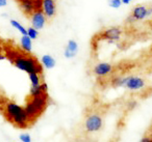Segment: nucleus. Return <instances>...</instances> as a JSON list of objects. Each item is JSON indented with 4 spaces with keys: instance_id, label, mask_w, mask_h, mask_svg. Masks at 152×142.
<instances>
[{
    "instance_id": "obj_15",
    "label": "nucleus",
    "mask_w": 152,
    "mask_h": 142,
    "mask_svg": "<svg viewBox=\"0 0 152 142\" xmlns=\"http://www.w3.org/2000/svg\"><path fill=\"white\" fill-rule=\"evenodd\" d=\"M21 47L27 54H29V52L32 49V42L27 36H22L21 38Z\"/></svg>"
},
{
    "instance_id": "obj_1",
    "label": "nucleus",
    "mask_w": 152,
    "mask_h": 142,
    "mask_svg": "<svg viewBox=\"0 0 152 142\" xmlns=\"http://www.w3.org/2000/svg\"><path fill=\"white\" fill-rule=\"evenodd\" d=\"M4 112L7 119L17 127L24 129L29 125V119H28L23 107L15 104V103L9 102L5 105Z\"/></svg>"
},
{
    "instance_id": "obj_22",
    "label": "nucleus",
    "mask_w": 152,
    "mask_h": 142,
    "mask_svg": "<svg viewBox=\"0 0 152 142\" xmlns=\"http://www.w3.org/2000/svg\"><path fill=\"white\" fill-rule=\"evenodd\" d=\"M19 139L22 142H31V137H30L29 134H21Z\"/></svg>"
},
{
    "instance_id": "obj_7",
    "label": "nucleus",
    "mask_w": 152,
    "mask_h": 142,
    "mask_svg": "<svg viewBox=\"0 0 152 142\" xmlns=\"http://www.w3.org/2000/svg\"><path fill=\"white\" fill-rule=\"evenodd\" d=\"M114 71V67L108 62H99L93 67V73L97 77H104Z\"/></svg>"
},
{
    "instance_id": "obj_27",
    "label": "nucleus",
    "mask_w": 152,
    "mask_h": 142,
    "mask_svg": "<svg viewBox=\"0 0 152 142\" xmlns=\"http://www.w3.org/2000/svg\"><path fill=\"white\" fill-rule=\"evenodd\" d=\"M121 2H122V4H129L131 1L130 0H121Z\"/></svg>"
},
{
    "instance_id": "obj_14",
    "label": "nucleus",
    "mask_w": 152,
    "mask_h": 142,
    "mask_svg": "<svg viewBox=\"0 0 152 142\" xmlns=\"http://www.w3.org/2000/svg\"><path fill=\"white\" fill-rule=\"evenodd\" d=\"M41 60H42V64L45 67V69H48V70L53 69L55 67V64H56V61H55L54 57L49 54L44 55Z\"/></svg>"
},
{
    "instance_id": "obj_28",
    "label": "nucleus",
    "mask_w": 152,
    "mask_h": 142,
    "mask_svg": "<svg viewBox=\"0 0 152 142\" xmlns=\"http://www.w3.org/2000/svg\"><path fill=\"white\" fill-rule=\"evenodd\" d=\"M5 58V56H3L2 54H0V60H2V59H4Z\"/></svg>"
},
{
    "instance_id": "obj_25",
    "label": "nucleus",
    "mask_w": 152,
    "mask_h": 142,
    "mask_svg": "<svg viewBox=\"0 0 152 142\" xmlns=\"http://www.w3.org/2000/svg\"><path fill=\"white\" fill-rule=\"evenodd\" d=\"M41 89H42V91L44 92V93H47V90H48V85H47V83H45V82H42L40 85Z\"/></svg>"
},
{
    "instance_id": "obj_12",
    "label": "nucleus",
    "mask_w": 152,
    "mask_h": 142,
    "mask_svg": "<svg viewBox=\"0 0 152 142\" xmlns=\"http://www.w3.org/2000/svg\"><path fill=\"white\" fill-rule=\"evenodd\" d=\"M18 3H19V7H20V9H21V11L23 12L26 16H31L32 14L36 12L34 1H32V0H19Z\"/></svg>"
},
{
    "instance_id": "obj_2",
    "label": "nucleus",
    "mask_w": 152,
    "mask_h": 142,
    "mask_svg": "<svg viewBox=\"0 0 152 142\" xmlns=\"http://www.w3.org/2000/svg\"><path fill=\"white\" fill-rule=\"evenodd\" d=\"M13 63L16 67L21 71H24L28 74H38L41 75L43 73V67L36 57L29 54H18L14 59Z\"/></svg>"
},
{
    "instance_id": "obj_17",
    "label": "nucleus",
    "mask_w": 152,
    "mask_h": 142,
    "mask_svg": "<svg viewBox=\"0 0 152 142\" xmlns=\"http://www.w3.org/2000/svg\"><path fill=\"white\" fill-rule=\"evenodd\" d=\"M127 80H128V76L127 77H116L112 80V84L115 87H122V86H125Z\"/></svg>"
},
{
    "instance_id": "obj_18",
    "label": "nucleus",
    "mask_w": 152,
    "mask_h": 142,
    "mask_svg": "<svg viewBox=\"0 0 152 142\" xmlns=\"http://www.w3.org/2000/svg\"><path fill=\"white\" fill-rule=\"evenodd\" d=\"M45 94L44 92L42 91L40 86H31L29 90V96L30 98H34V96H40Z\"/></svg>"
},
{
    "instance_id": "obj_13",
    "label": "nucleus",
    "mask_w": 152,
    "mask_h": 142,
    "mask_svg": "<svg viewBox=\"0 0 152 142\" xmlns=\"http://www.w3.org/2000/svg\"><path fill=\"white\" fill-rule=\"evenodd\" d=\"M24 111H25L26 115H27L28 119H29V122H32L34 120H36V119L41 115V113L38 111V109H37L29 101L26 103L25 107H24Z\"/></svg>"
},
{
    "instance_id": "obj_5",
    "label": "nucleus",
    "mask_w": 152,
    "mask_h": 142,
    "mask_svg": "<svg viewBox=\"0 0 152 142\" xmlns=\"http://www.w3.org/2000/svg\"><path fill=\"white\" fill-rule=\"evenodd\" d=\"M148 7L145 5H137L132 9V13L128 17L127 22H133V21H141L146 18H148Z\"/></svg>"
},
{
    "instance_id": "obj_20",
    "label": "nucleus",
    "mask_w": 152,
    "mask_h": 142,
    "mask_svg": "<svg viewBox=\"0 0 152 142\" xmlns=\"http://www.w3.org/2000/svg\"><path fill=\"white\" fill-rule=\"evenodd\" d=\"M39 36V31L37 29H34V27H29L27 28V36L30 38V40H36Z\"/></svg>"
},
{
    "instance_id": "obj_11",
    "label": "nucleus",
    "mask_w": 152,
    "mask_h": 142,
    "mask_svg": "<svg viewBox=\"0 0 152 142\" xmlns=\"http://www.w3.org/2000/svg\"><path fill=\"white\" fill-rule=\"evenodd\" d=\"M78 43L74 40H69L67 43V46L65 48V51H64V56L66 58H73L77 55V52H78Z\"/></svg>"
},
{
    "instance_id": "obj_16",
    "label": "nucleus",
    "mask_w": 152,
    "mask_h": 142,
    "mask_svg": "<svg viewBox=\"0 0 152 142\" xmlns=\"http://www.w3.org/2000/svg\"><path fill=\"white\" fill-rule=\"evenodd\" d=\"M10 22H11V25L13 26L14 28H16L22 36H27V29H26L21 23H19V22L16 21V20H11Z\"/></svg>"
},
{
    "instance_id": "obj_4",
    "label": "nucleus",
    "mask_w": 152,
    "mask_h": 142,
    "mask_svg": "<svg viewBox=\"0 0 152 142\" xmlns=\"http://www.w3.org/2000/svg\"><path fill=\"white\" fill-rule=\"evenodd\" d=\"M122 28L120 27H112L108 28V29H105L104 31H102L100 33V38H103V40H106L108 42H116V41H119L121 38V36H122Z\"/></svg>"
},
{
    "instance_id": "obj_19",
    "label": "nucleus",
    "mask_w": 152,
    "mask_h": 142,
    "mask_svg": "<svg viewBox=\"0 0 152 142\" xmlns=\"http://www.w3.org/2000/svg\"><path fill=\"white\" fill-rule=\"evenodd\" d=\"M29 80L31 86H40L41 85V77L38 74H29Z\"/></svg>"
},
{
    "instance_id": "obj_6",
    "label": "nucleus",
    "mask_w": 152,
    "mask_h": 142,
    "mask_svg": "<svg viewBox=\"0 0 152 142\" xmlns=\"http://www.w3.org/2000/svg\"><path fill=\"white\" fill-rule=\"evenodd\" d=\"M30 21H31V25L34 29L40 30L45 26V24L47 22V18L44 16L42 11H38V12H34L30 16Z\"/></svg>"
},
{
    "instance_id": "obj_21",
    "label": "nucleus",
    "mask_w": 152,
    "mask_h": 142,
    "mask_svg": "<svg viewBox=\"0 0 152 142\" xmlns=\"http://www.w3.org/2000/svg\"><path fill=\"white\" fill-rule=\"evenodd\" d=\"M121 4H122L121 0H110V1H108V5L113 9H119Z\"/></svg>"
},
{
    "instance_id": "obj_26",
    "label": "nucleus",
    "mask_w": 152,
    "mask_h": 142,
    "mask_svg": "<svg viewBox=\"0 0 152 142\" xmlns=\"http://www.w3.org/2000/svg\"><path fill=\"white\" fill-rule=\"evenodd\" d=\"M7 4V0H0V7H3Z\"/></svg>"
},
{
    "instance_id": "obj_24",
    "label": "nucleus",
    "mask_w": 152,
    "mask_h": 142,
    "mask_svg": "<svg viewBox=\"0 0 152 142\" xmlns=\"http://www.w3.org/2000/svg\"><path fill=\"white\" fill-rule=\"evenodd\" d=\"M140 142H152V135H146L140 140Z\"/></svg>"
},
{
    "instance_id": "obj_23",
    "label": "nucleus",
    "mask_w": 152,
    "mask_h": 142,
    "mask_svg": "<svg viewBox=\"0 0 152 142\" xmlns=\"http://www.w3.org/2000/svg\"><path fill=\"white\" fill-rule=\"evenodd\" d=\"M34 4L36 12L42 11V1H40V0H36V1H34Z\"/></svg>"
},
{
    "instance_id": "obj_3",
    "label": "nucleus",
    "mask_w": 152,
    "mask_h": 142,
    "mask_svg": "<svg viewBox=\"0 0 152 142\" xmlns=\"http://www.w3.org/2000/svg\"><path fill=\"white\" fill-rule=\"evenodd\" d=\"M103 127V118L97 113H92L88 115L85 120V130L88 133H95L102 129Z\"/></svg>"
},
{
    "instance_id": "obj_9",
    "label": "nucleus",
    "mask_w": 152,
    "mask_h": 142,
    "mask_svg": "<svg viewBox=\"0 0 152 142\" xmlns=\"http://www.w3.org/2000/svg\"><path fill=\"white\" fill-rule=\"evenodd\" d=\"M42 12L47 19H51L56 14V5L53 0H43L42 1Z\"/></svg>"
},
{
    "instance_id": "obj_10",
    "label": "nucleus",
    "mask_w": 152,
    "mask_h": 142,
    "mask_svg": "<svg viewBox=\"0 0 152 142\" xmlns=\"http://www.w3.org/2000/svg\"><path fill=\"white\" fill-rule=\"evenodd\" d=\"M29 102L38 109L39 112L42 114L44 112L45 108L47 106V103H48V96L47 93L43 94V96H34V98H30L29 99Z\"/></svg>"
},
{
    "instance_id": "obj_8",
    "label": "nucleus",
    "mask_w": 152,
    "mask_h": 142,
    "mask_svg": "<svg viewBox=\"0 0 152 142\" xmlns=\"http://www.w3.org/2000/svg\"><path fill=\"white\" fill-rule=\"evenodd\" d=\"M124 87L129 90H140L145 87V81L143 78L137 76H128V80Z\"/></svg>"
}]
</instances>
